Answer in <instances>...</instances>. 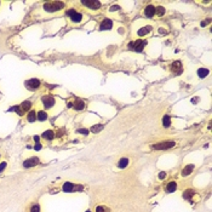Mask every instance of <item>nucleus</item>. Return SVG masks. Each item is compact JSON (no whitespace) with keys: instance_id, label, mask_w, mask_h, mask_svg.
Instances as JSON below:
<instances>
[{"instance_id":"obj_1","label":"nucleus","mask_w":212,"mask_h":212,"mask_svg":"<svg viewBox=\"0 0 212 212\" xmlns=\"http://www.w3.org/2000/svg\"><path fill=\"white\" fill-rule=\"evenodd\" d=\"M64 7V3L62 1H49L44 4V10L46 12H57Z\"/></svg>"},{"instance_id":"obj_2","label":"nucleus","mask_w":212,"mask_h":212,"mask_svg":"<svg viewBox=\"0 0 212 212\" xmlns=\"http://www.w3.org/2000/svg\"><path fill=\"white\" fill-rule=\"evenodd\" d=\"M146 45L147 43L144 40H135L128 44V47H130V50H133V51H142L146 47Z\"/></svg>"},{"instance_id":"obj_3","label":"nucleus","mask_w":212,"mask_h":212,"mask_svg":"<svg viewBox=\"0 0 212 212\" xmlns=\"http://www.w3.org/2000/svg\"><path fill=\"white\" fill-rule=\"evenodd\" d=\"M67 15H68L69 18L72 19V22H74V23H80L81 21H82V15L79 13L78 11H75V10H73V9L68 10Z\"/></svg>"},{"instance_id":"obj_4","label":"nucleus","mask_w":212,"mask_h":212,"mask_svg":"<svg viewBox=\"0 0 212 212\" xmlns=\"http://www.w3.org/2000/svg\"><path fill=\"white\" fill-rule=\"evenodd\" d=\"M41 102H43V106L45 107V109H50V108H52L55 106V98L52 96H44L43 98H41Z\"/></svg>"},{"instance_id":"obj_5","label":"nucleus","mask_w":212,"mask_h":212,"mask_svg":"<svg viewBox=\"0 0 212 212\" xmlns=\"http://www.w3.org/2000/svg\"><path fill=\"white\" fill-rule=\"evenodd\" d=\"M172 147H175V142H171V141L160 142V143H156V144L153 146V148L156 149V150H165V149H169V148H172Z\"/></svg>"},{"instance_id":"obj_6","label":"nucleus","mask_w":212,"mask_h":212,"mask_svg":"<svg viewBox=\"0 0 212 212\" xmlns=\"http://www.w3.org/2000/svg\"><path fill=\"white\" fill-rule=\"evenodd\" d=\"M40 84L41 82L39 79H30L25 82V86H27V89H29L30 91H35L40 87Z\"/></svg>"},{"instance_id":"obj_7","label":"nucleus","mask_w":212,"mask_h":212,"mask_svg":"<svg viewBox=\"0 0 212 212\" xmlns=\"http://www.w3.org/2000/svg\"><path fill=\"white\" fill-rule=\"evenodd\" d=\"M82 5L86 7H89L90 10H98L101 6L100 1H94V0H87V1H82Z\"/></svg>"},{"instance_id":"obj_8","label":"nucleus","mask_w":212,"mask_h":212,"mask_svg":"<svg viewBox=\"0 0 212 212\" xmlns=\"http://www.w3.org/2000/svg\"><path fill=\"white\" fill-rule=\"evenodd\" d=\"M76 189H80V187H76V185H74L73 183H70V182H67L63 184V190L66 193H72V192H74V190Z\"/></svg>"},{"instance_id":"obj_9","label":"nucleus","mask_w":212,"mask_h":212,"mask_svg":"<svg viewBox=\"0 0 212 212\" xmlns=\"http://www.w3.org/2000/svg\"><path fill=\"white\" fill-rule=\"evenodd\" d=\"M40 163V160L38 158H32V159H28L25 160V161L23 163L24 167H32V166H35V165H38Z\"/></svg>"},{"instance_id":"obj_10","label":"nucleus","mask_w":212,"mask_h":212,"mask_svg":"<svg viewBox=\"0 0 212 212\" xmlns=\"http://www.w3.org/2000/svg\"><path fill=\"white\" fill-rule=\"evenodd\" d=\"M144 16L148 17V18H152L155 16V7L152 6V5H149V6L146 7V10H144Z\"/></svg>"},{"instance_id":"obj_11","label":"nucleus","mask_w":212,"mask_h":212,"mask_svg":"<svg viewBox=\"0 0 212 212\" xmlns=\"http://www.w3.org/2000/svg\"><path fill=\"white\" fill-rule=\"evenodd\" d=\"M112 27H113V22L109 18H106V19H103V22L101 23L100 29L101 30H106V29H110Z\"/></svg>"},{"instance_id":"obj_12","label":"nucleus","mask_w":212,"mask_h":212,"mask_svg":"<svg viewBox=\"0 0 212 212\" xmlns=\"http://www.w3.org/2000/svg\"><path fill=\"white\" fill-rule=\"evenodd\" d=\"M172 72L175 74H181V73H182V63H181L179 61L172 63Z\"/></svg>"},{"instance_id":"obj_13","label":"nucleus","mask_w":212,"mask_h":212,"mask_svg":"<svg viewBox=\"0 0 212 212\" xmlns=\"http://www.w3.org/2000/svg\"><path fill=\"white\" fill-rule=\"evenodd\" d=\"M37 119L39 121H45L47 120V113H46L45 110H39L37 113Z\"/></svg>"},{"instance_id":"obj_14","label":"nucleus","mask_w":212,"mask_h":212,"mask_svg":"<svg viewBox=\"0 0 212 212\" xmlns=\"http://www.w3.org/2000/svg\"><path fill=\"white\" fill-rule=\"evenodd\" d=\"M194 170V165L193 164H190V165H188V166H185L183 170H182V176H189L190 173H192V171Z\"/></svg>"},{"instance_id":"obj_15","label":"nucleus","mask_w":212,"mask_h":212,"mask_svg":"<svg viewBox=\"0 0 212 212\" xmlns=\"http://www.w3.org/2000/svg\"><path fill=\"white\" fill-rule=\"evenodd\" d=\"M176 189H177V183L176 182H170L166 185V188H165V190H166L167 193H173Z\"/></svg>"},{"instance_id":"obj_16","label":"nucleus","mask_w":212,"mask_h":212,"mask_svg":"<svg viewBox=\"0 0 212 212\" xmlns=\"http://www.w3.org/2000/svg\"><path fill=\"white\" fill-rule=\"evenodd\" d=\"M19 107H21V109H22V112L25 113V112H28V110L30 109V107H32V103H30L29 101H24L22 104H19Z\"/></svg>"},{"instance_id":"obj_17","label":"nucleus","mask_w":212,"mask_h":212,"mask_svg":"<svg viewBox=\"0 0 212 212\" xmlns=\"http://www.w3.org/2000/svg\"><path fill=\"white\" fill-rule=\"evenodd\" d=\"M74 108L76 110H81V109H84L85 108V102L84 101H81V100H76L75 103H74Z\"/></svg>"},{"instance_id":"obj_18","label":"nucleus","mask_w":212,"mask_h":212,"mask_svg":"<svg viewBox=\"0 0 212 212\" xmlns=\"http://www.w3.org/2000/svg\"><path fill=\"white\" fill-rule=\"evenodd\" d=\"M27 119H28V121H29V122H34L35 120H37V113H35L34 110H30V112L28 113Z\"/></svg>"},{"instance_id":"obj_19","label":"nucleus","mask_w":212,"mask_h":212,"mask_svg":"<svg viewBox=\"0 0 212 212\" xmlns=\"http://www.w3.org/2000/svg\"><path fill=\"white\" fill-rule=\"evenodd\" d=\"M150 30H152V27H149V25H148V27H144L143 29H141V30L138 32V35H141V37H144V35H147L149 32H150Z\"/></svg>"},{"instance_id":"obj_20","label":"nucleus","mask_w":212,"mask_h":212,"mask_svg":"<svg viewBox=\"0 0 212 212\" xmlns=\"http://www.w3.org/2000/svg\"><path fill=\"white\" fill-rule=\"evenodd\" d=\"M193 195H194V190L187 189V190H185V192L183 193V198H184V199H190Z\"/></svg>"},{"instance_id":"obj_21","label":"nucleus","mask_w":212,"mask_h":212,"mask_svg":"<svg viewBox=\"0 0 212 212\" xmlns=\"http://www.w3.org/2000/svg\"><path fill=\"white\" fill-rule=\"evenodd\" d=\"M43 137H44V138H46V139H52V138L55 137V135H54V131H51V130H49V131H45V132H44V135H43Z\"/></svg>"},{"instance_id":"obj_22","label":"nucleus","mask_w":212,"mask_h":212,"mask_svg":"<svg viewBox=\"0 0 212 212\" xmlns=\"http://www.w3.org/2000/svg\"><path fill=\"white\" fill-rule=\"evenodd\" d=\"M127 164H128V160L124 158V159H121L120 161L118 163V166L120 167V169H124V167H126V166H127Z\"/></svg>"},{"instance_id":"obj_23","label":"nucleus","mask_w":212,"mask_h":212,"mask_svg":"<svg viewBox=\"0 0 212 212\" xmlns=\"http://www.w3.org/2000/svg\"><path fill=\"white\" fill-rule=\"evenodd\" d=\"M163 124L165 127H169L170 125H171V120H170V116L169 115H165L164 119H163Z\"/></svg>"},{"instance_id":"obj_24","label":"nucleus","mask_w":212,"mask_h":212,"mask_svg":"<svg viewBox=\"0 0 212 212\" xmlns=\"http://www.w3.org/2000/svg\"><path fill=\"white\" fill-rule=\"evenodd\" d=\"M207 74H209V69H204V68H201V69L198 70V75H199L200 78H205Z\"/></svg>"},{"instance_id":"obj_25","label":"nucleus","mask_w":212,"mask_h":212,"mask_svg":"<svg viewBox=\"0 0 212 212\" xmlns=\"http://www.w3.org/2000/svg\"><path fill=\"white\" fill-rule=\"evenodd\" d=\"M165 13V9L159 6V7H155V15H158V16H163Z\"/></svg>"},{"instance_id":"obj_26","label":"nucleus","mask_w":212,"mask_h":212,"mask_svg":"<svg viewBox=\"0 0 212 212\" xmlns=\"http://www.w3.org/2000/svg\"><path fill=\"white\" fill-rule=\"evenodd\" d=\"M110 210L107 207V206H97L96 207V212H109Z\"/></svg>"},{"instance_id":"obj_27","label":"nucleus","mask_w":212,"mask_h":212,"mask_svg":"<svg viewBox=\"0 0 212 212\" xmlns=\"http://www.w3.org/2000/svg\"><path fill=\"white\" fill-rule=\"evenodd\" d=\"M30 212H40V206L39 205H34L30 209Z\"/></svg>"},{"instance_id":"obj_28","label":"nucleus","mask_w":212,"mask_h":212,"mask_svg":"<svg viewBox=\"0 0 212 212\" xmlns=\"http://www.w3.org/2000/svg\"><path fill=\"white\" fill-rule=\"evenodd\" d=\"M102 127H103V125H100V126H94V127H92V132H98L100 130H102Z\"/></svg>"},{"instance_id":"obj_29","label":"nucleus","mask_w":212,"mask_h":212,"mask_svg":"<svg viewBox=\"0 0 212 212\" xmlns=\"http://www.w3.org/2000/svg\"><path fill=\"white\" fill-rule=\"evenodd\" d=\"M5 167H6V163H1V165H0V172L4 171Z\"/></svg>"},{"instance_id":"obj_30","label":"nucleus","mask_w":212,"mask_h":212,"mask_svg":"<svg viewBox=\"0 0 212 212\" xmlns=\"http://www.w3.org/2000/svg\"><path fill=\"white\" fill-rule=\"evenodd\" d=\"M165 177H166V173H165V172H160V175H159V178H160V179H164Z\"/></svg>"},{"instance_id":"obj_31","label":"nucleus","mask_w":212,"mask_h":212,"mask_svg":"<svg viewBox=\"0 0 212 212\" xmlns=\"http://www.w3.org/2000/svg\"><path fill=\"white\" fill-rule=\"evenodd\" d=\"M79 133H84V135H87V133H89V131H87V130H79Z\"/></svg>"},{"instance_id":"obj_32","label":"nucleus","mask_w":212,"mask_h":212,"mask_svg":"<svg viewBox=\"0 0 212 212\" xmlns=\"http://www.w3.org/2000/svg\"><path fill=\"white\" fill-rule=\"evenodd\" d=\"M41 148V146H40V143H38L37 144V146H35V149H37V150H38V149H40Z\"/></svg>"},{"instance_id":"obj_33","label":"nucleus","mask_w":212,"mask_h":212,"mask_svg":"<svg viewBox=\"0 0 212 212\" xmlns=\"http://www.w3.org/2000/svg\"><path fill=\"white\" fill-rule=\"evenodd\" d=\"M86 212H90V211H86Z\"/></svg>"}]
</instances>
